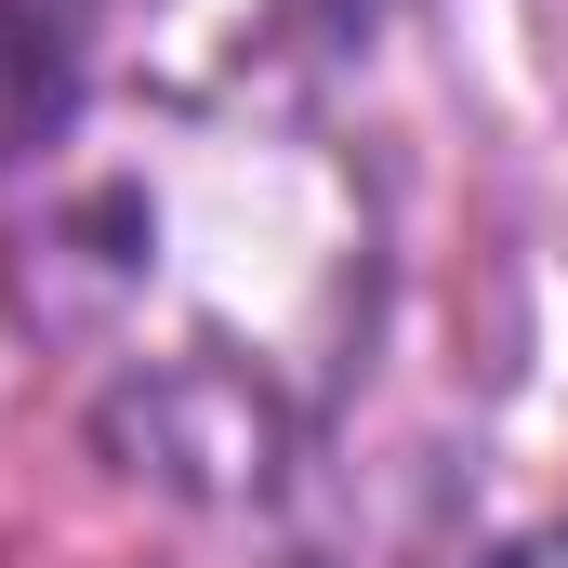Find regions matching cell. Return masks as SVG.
Returning <instances> with one entry per match:
<instances>
[{
	"instance_id": "6da1fadb",
	"label": "cell",
	"mask_w": 568,
	"mask_h": 568,
	"mask_svg": "<svg viewBox=\"0 0 568 568\" xmlns=\"http://www.w3.org/2000/svg\"><path fill=\"white\" fill-rule=\"evenodd\" d=\"M93 27L106 0H0V172H27L93 106Z\"/></svg>"
},
{
	"instance_id": "7a4b0ae2",
	"label": "cell",
	"mask_w": 568,
	"mask_h": 568,
	"mask_svg": "<svg viewBox=\"0 0 568 568\" xmlns=\"http://www.w3.org/2000/svg\"><path fill=\"white\" fill-rule=\"evenodd\" d=\"M489 568H568V529H529V542H503Z\"/></svg>"
}]
</instances>
